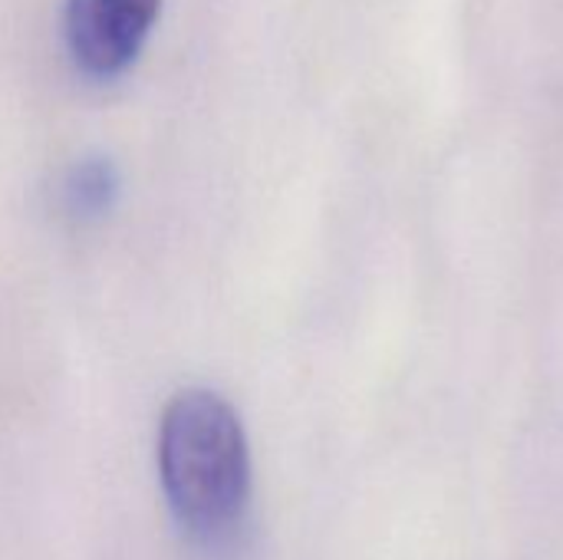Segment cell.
Returning <instances> with one entry per match:
<instances>
[{"label":"cell","mask_w":563,"mask_h":560,"mask_svg":"<svg viewBox=\"0 0 563 560\" xmlns=\"http://www.w3.org/2000/svg\"><path fill=\"white\" fill-rule=\"evenodd\" d=\"M162 0H66L63 36L89 79L122 76L142 53Z\"/></svg>","instance_id":"2"},{"label":"cell","mask_w":563,"mask_h":560,"mask_svg":"<svg viewBox=\"0 0 563 560\" xmlns=\"http://www.w3.org/2000/svg\"><path fill=\"white\" fill-rule=\"evenodd\" d=\"M119 198V172L106 155L79 158L63 182V205L79 221H96L112 211Z\"/></svg>","instance_id":"3"},{"label":"cell","mask_w":563,"mask_h":560,"mask_svg":"<svg viewBox=\"0 0 563 560\" xmlns=\"http://www.w3.org/2000/svg\"><path fill=\"white\" fill-rule=\"evenodd\" d=\"M158 482L188 541L214 551L238 538L251 508V449L224 396H172L158 426Z\"/></svg>","instance_id":"1"}]
</instances>
